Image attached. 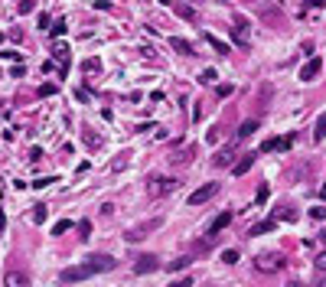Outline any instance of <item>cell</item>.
Segmentation results:
<instances>
[{
	"instance_id": "cell-27",
	"label": "cell",
	"mask_w": 326,
	"mask_h": 287,
	"mask_svg": "<svg viewBox=\"0 0 326 287\" xmlns=\"http://www.w3.org/2000/svg\"><path fill=\"white\" fill-rule=\"evenodd\" d=\"M82 69H85V72H98V69H101V62H98V59H85V62H82Z\"/></svg>"
},
{
	"instance_id": "cell-28",
	"label": "cell",
	"mask_w": 326,
	"mask_h": 287,
	"mask_svg": "<svg viewBox=\"0 0 326 287\" xmlns=\"http://www.w3.org/2000/svg\"><path fill=\"white\" fill-rule=\"evenodd\" d=\"M310 215H313L316 222H323V219H326V206H313V209H310Z\"/></svg>"
},
{
	"instance_id": "cell-6",
	"label": "cell",
	"mask_w": 326,
	"mask_h": 287,
	"mask_svg": "<svg viewBox=\"0 0 326 287\" xmlns=\"http://www.w3.org/2000/svg\"><path fill=\"white\" fill-rule=\"evenodd\" d=\"M157 268H160V261H157L154 255H140L137 264H134V274H154Z\"/></svg>"
},
{
	"instance_id": "cell-31",
	"label": "cell",
	"mask_w": 326,
	"mask_h": 287,
	"mask_svg": "<svg viewBox=\"0 0 326 287\" xmlns=\"http://www.w3.org/2000/svg\"><path fill=\"white\" fill-rule=\"evenodd\" d=\"M215 95H219V98H228V95H232V85H219Z\"/></svg>"
},
{
	"instance_id": "cell-12",
	"label": "cell",
	"mask_w": 326,
	"mask_h": 287,
	"mask_svg": "<svg viewBox=\"0 0 326 287\" xmlns=\"http://www.w3.org/2000/svg\"><path fill=\"white\" fill-rule=\"evenodd\" d=\"M320 69H323V62L313 56V59H310V62H307V66L300 69V78H303V82H313V78L320 75Z\"/></svg>"
},
{
	"instance_id": "cell-22",
	"label": "cell",
	"mask_w": 326,
	"mask_h": 287,
	"mask_svg": "<svg viewBox=\"0 0 326 287\" xmlns=\"http://www.w3.org/2000/svg\"><path fill=\"white\" fill-rule=\"evenodd\" d=\"M69 229H72V222L62 219V222H56V225H52V235H62V232H69Z\"/></svg>"
},
{
	"instance_id": "cell-32",
	"label": "cell",
	"mask_w": 326,
	"mask_h": 287,
	"mask_svg": "<svg viewBox=\"0 0 326 287\" xmlns=\"http://www.w3.org/2000/svg\"><path fill=\"white\" fill-rule=\"evenodd\" d=\"M170 287H192V277H180V281H173Z\"/></svg>"
},
{
	"instance_id": "cell-40",
	"label": "cell",
	"mask_w": 326,
	"mask_h": 287,
	"mask_svg": "<svg viewBox=\"0 0 326 287\" xmlns=\"http://www.w3.org/2000/svg\"><path fill=\"white\" fill-rule=\"evenodd\" d=\"M0 43H4V33H0Z\"/></svg>"
},
{
	"instance_id": "cell-17",
	"label": "cell",
	"mask_w": 326,
	"mask_h": 287,
	"mask_svg": "<svg viewBox=\"0 0 326 287\" xmlns=\"http://www.w3.org/2000/svg\"><path fill=\"white\" fill-rule=\"evenodd\" d=\"M313 137L316 140H326V111L316 118V128H313Z\"/></svg>"
},
{
	"instance_id": "cell-34",
	"label": "cell",
	"mask_w": 326,
	"mask_h": 287,
	"mask_svg": "<svg viewBox=\"0 0 326 287\" xmlns=\"http://www.w3.org/2000/svg\"><path fill=\"white\" fill-rule=\"evenodd\" d=\"M261 202H268V186H261V190H258V206Z\"/></svg>"
},
{
	"instance_id": "cell-20",
	"label": "cell",
	"mask_w": 326,
	"mask_h": 287,
	"mask_svg": "<svg viewBox=\"0 0 326 287\" xmlns=\"http://www.w3.org/2000/svg\"><path fill=\"white\" fill-rule=\"evenodd\" d=\"M232 163V150H219L215 154V167H228Z\"/></svg>"
},
{
	"instance_id": "cell-38",
	"label": "cell",
	"mask_w": 326,
	"mask_h": 287,
	"mask_svg": "<svg viewBox=\"0 0 326 287\" xmlns=\"http://www.w3.org/2000/svg\"><path fill=\"white\" fill-rule=\"evenodd\" d=\"M320 196H323V199H326V186H323V190H320Z\"/></svg>"
},
{
	"instance_id": "cell-35",
	"label": "cell",
	"mask_w": 326,
	"mask_h": 287,
	"mask_svg": "<svg viewBox=\"0 0 326 287\" xmlns=\"http://www.w3.org/2000/svg\"><path fill=\"white\" fill-rule=\"evenodd\" d=\"M23 72H26V69H23V62H20V66H13L10 75H13V78H23Z\"/></svg>"
},
{
	"instance_id": "cell-5",
	"label": "cell",
	"mask_w": 326,
	"mask_h": 287,
	"mask_svg": "<svg viewBox=\"0 0 326 287\" xmlns=\"http://www.w3.org/2000/svg\"><path fill=\"white\" fill-rule=\"evenodd\" d=\"M215 193H219V183H206L202 190H196V193L189 196V206H202V202H209Z\"/></svg>"
},
{
	"instance_id": "cell-24",
	"label": "cell",
	"mask_w": 326,
	"mask_h": 287,
	"mask_svg": "<svg viewBox=\"0 0 326 287\" xmlns=\"http://www.w3.org/2000/svg\"><path fill=\"white\" fill-rule=\"evenodd\" d=\"M49 183H56V176H39V179H33V186H36V190H46Z\"/></svg>"
},
{
	"instance_id": "cell-19",
	"label": "cell",
	"mask_w": 326,
	"mask_h": 287,
	"mask_svg": "<svg viewBox=\"0 0 326 287\" xmlns=\"http://www.w3.org/2000/svg\"><path fill=\"white\" fill-rule=\"evenodd\" d=\"M78 238H82V241H88V238H92V222H88V219H82V222H78Z\"/></svg>"
},
{
	"instance_id": "cell-9",
	"label": "cell",
	"mask_w": 326,
	"mask_h": 287,
	"mask_svg": "<svg viewBox=\"0 0 326 287\" xmlns=\"http://www.w3.org/2000/svg\"><path fill=\"white\" fill-rule=\"evenodd\" d=\"M4 287H30V274L26 271H7Z\"/></svg>"
},
{
	"instance_id": "cell-8",
	"label": "cell",
	"mask_w": 326,
	"mask_h": 287,
	"mask_svg": "<svg viewBox=\"0 0 326 287\" xmlns=\"http://www.w3.org/2000/svg\"><path fill=\"white\" fill-rule=\"evenodd\" d=\"M176 186H180V183H176L173 176H160V179H157V186H150V196H166V193H173Z\"/></svg>"
},
{
	"instance_id": "cell-29",
	"label": "cell",
	"mask_w": 326,
	"mask_h": 287,
	"mask_svg": "<svg viewBox=\"0 0 326 287\" xmlns=\"http://www.w3.org/2000/svg\"><path fill=\"white\" fill-rule=\"evenodd\" d=\"M199 82H215V69H206V72H202V75H199Z\"/></svg>"
},
{
	"instance_id": "cell-21",
	"label": "cell",
	"mask_w": 326,
	"mask_h": 287,
	"mask_svg": "<svg viewBox=\"0 0 326 287\" xmlns=\"http://www.w3.org/2000/svg\"><path fill=\"white\" fill-rule=\"evenodd\" d=\"M186 264H189V258H176V261H170V264H166V271H170V274H176V271H183Z\"/></svg>"
},
{
	"instance_id": "cell-16",
	"label": "cell",
	"mask_w": 326,
	"mask_h": 287,
	"mask_svg": "<svg viewBox=\"0 0 326 287\" xmlns=\"http://www.w3.org/2000/svg\"><path fill=\"white\" fill-rule=\"evenodd\" d=\"M170 46H173L176 52H183V56H192V43H186V39H176V36H173Z\"/></svg>"
},
{
	"instance_id": "cell-36",
	"label": "cell",
	"mask_w": 326,
	"mask_h": 287,
	"mask_svg": "<svg viewBox=\"0 0 326 287\" xmlns=\"http://www.w3.org/2000/svg\"><path fill=\"white\" fill-rule=\"evenodd\" d=\"M316 268H320V271H326V251H323L320 258H316Z\"/></svg>"
},
{
	"instance_id": "cell-37",
	"label": "cell",
	"mask_w": 326,
	"mask_h": 287,
	"mask_svg": "<svg viewBox=\"0 0 326 287\" xmlns=\"http://www.w3.org/2000/svg\"><path fill=\"white\" fill-rule=\"evenodd\" d=\"M4 229H7V215H4V209H0V235H4Z\"/></svg>"
},
{
	"instance_id": "cell-33",
	"label": "cell",
	"mask_w": 326,
	"mask_h": 287,
	"mask_svg": "<svg viewBox=\"0 0 326 287\" xmlns=\"http://www.w3.org/2000/svg\"><path fill=\"white\" fill-rule=\"evenodd\" d=\"M33 7H36V4H33V0H23V4H20V13H30Z\"/></svg>"
},
{
	"instance_id": "cell-3",
	"label": "cell",
	"mask_w": 326,
	"mask_h": 287,
	"mask_svg": "<svg viewBox=\"0 0 326 287\" xmlns=\"http://www.w3.org/2000/svg\"><path fill=\"white\" fill-rule=\"evenodd\" d=\"M160 225H163V219H160V215H157V219H147V222H140L137 229H131L124 238H127V241H140V238L147 235V232H154V229H160Z\"/></svg>"
},
{
	"instance_id": "cell-15",
	"label": "cell",
	"mask_w": 326,
	"mask_h": 287,
	"mask_svg": "<svg viewBox=\"0 0 326 287\" xmlns=\"http://www.w3.org/2000/svg\"><path fill=\"white\" fill-rule=\"evenodd\" d=\"M274 229V219H264V222H254V225L248 229V235H264V232Z\"/></svg>"
},
{
	"instance_id": "cell-1",
	"label": "cell",
	"mask_w": 326,
	"mask_h": 287,
	"mask_svg": "<svg viewBox=\"0 0 326 287\" xmlns=\"http://www.w3.org/2000/svg\"><path fill=\"white\" fill-rule=\"evenodd\" d=\"M118 264L111 255H88L82 264H75V268H66L62 274H59V281L62 284H78V281H88L92 274H98V271H111V268Z\"/></svg>"
},
{
	"instance_id": "cell-13",
	"label": "cell",
	"mask_w": 326,
	"mask_h": 287,
	"mask_svg": "<svg viewBox=\"0 0 326 287\" xmlns=\"http://www.w3.org/2000/svg\"><path fill=\"white\" fill-rule=\"evenodd\" d=\"M173 13H176V16H183V20H189V23H196V20H199V13L192 10L189 4H173Z\"/></svg>"
},
{
	"instance_id": "cell-7",
	"label": "cell",
	"mask_w": 326,
	"mask_h": 287,
	"mask_svg": "<svg viewBox=\"0 0 326 287\" xmlns=\"http://www.w3.org/2000/svg\"><path fill=\"white\" fill-rule=\"evenodd\" d=\"M290 144H294V137H268L261 144V154H271V150H287Z\"/></svg>"
},
{
	"instance_id": "cell-14",
	"label": "cell",
	"mask_w": 326,
	"mask_h": 287,
	"mask_svg": "<svg viewBox=\"0 0 326 287\" xmlns=\"http://www.w3.org/2000/svg\"><path fill=\"white\" fill-rule=\"evenodd\" d=\"M202 39H206L209 46H212V49L219 52V56H228V43H222L219 36H212V33H202Z\"/></svg>"
},
{
	"instance_id": "cell-18",
	"label": "cell",
	"mask_w": 326,
	"mask_h": 287,
	"mask_svg": "<svg viewBox=\"0 0 326 287\" xmlns=\"http://www.w3.org/2000/svg\"><path fill=\"white\" fill-rule=\"evenodd\" d=\"M254 131H258V121H245L242 128H238V140H245V137H251Z\"/></svg>"
},
{
	"instance_id": "cell-25",
	"label": "cell",
	"mask_w": 326,
	"mask_h": 287,
	"mask_svg": "<svg viewBox=\"0 0 326 287\" xmlns=\"http://www.w3.org/2000/svg\"><path fill=\"white\" fill-rule=\"evenodd\" d=\"M222 261H225V264H235V261H238V251H235V248L222 251Z\"/></svg>"
},
{
	"instance_id": "cell-10",
	"label": "cell",
	"mask_w": 326,
	"mask_h": 287,
	"mask_svg": "<svg viewBox=\"0 0 326 287\" xmlns=\"http://www.w3.org/2000/svg\"><path fill=\"white\" fill-rule=\"evenodd\" d=\"M254 160H258V154H245L242 160H235V163H232V173H235V176H245V173L254 167Z\"/></svg>"
},
{
	"instance_id": "cell-26",
	"label": "cell",
	"mask_w": 326,
	"mask_h": 287,
	"mask_svg": "<svg viewBox=\"0 0 326 287\" xmlns=\"http://www.w3.org/2000/svg\"><path fill=\"white\" fill-rule=\"evenodd\" d=\"M66 52H69V49L62 46V43H56V46H52V56H56L59 62H66Z\"/></svg>"
},
{
	"instance_id": "cell-30",
	"label": "cell",
	"mask_w": 326,
	"mask_h": 287,
	"mask_svg": "<svg viewBox=\"0 0 326 287\" xmlns=\"http://www.w3.org/2000/svg\"><path fill=\"white\" fill-rule=\"evenodd\" d=\"M46 219V206H36V212H33V222H42Z\"/></svg>"
},
{
	"instance_id": "cell-2",
	"label": "cell",
	"mask_w": 326,
	"mask_h": 287,
	"mask_svg": "<svg viewBox=\"0 0 326 287\" xmlns=\"http://www.w3.org/2000/svg\"><path fill=\"white\" fill-rule=\"evenodd\" d=\"M254 268H258L261 274H274V271H280V268H284V258H280L277 251H264V255L254 258Z\"/></svg>"
},
{
	"instance_id": "cell-23",
	"label": "cell",
	"mask_w": 326,
	"mask_h": 287,
	"mask_svg": "<svg viewBox=\"0 0 326 287\" xmlns=\"http://www.w3.org/2000/svg\"><path fill=\"white\" fill-rule=\"evenodd\" d=\"M49 33L56 36V39H59V36H66V23H62V20H56V23L49 26Z\"/></svg>"
},
{
	"instance_id": "cell-39",
	"label": "cell",
	"mask_w": 326,
	"mask_h": 287,
	"mask_svg": "<svg viewBox=\"0 0 326 287\" xmlns=\"http://www.w3.org/2000/svg\"><path fill=\"white\" fill-rule=\"evenodd\" d=\"M320 238H323V241H326V229H323V232H320Z\"/></svg>"
},
{
	"instance_id": "cell-11",
	"label": "cell",
	"mask_w": 326,
	"mask_h": 287,
	"mask_svg": "<svg viewBox=\"0 0 326 287\" xmlns=\"http://www.w3.org/2000/svg\"><path fill=\"white\" fill-rule=\"evenodd\" d=\"M228 225H232V212H219L215 219H212V225H209V238H212V235H219V232H222V229H228Z\"/></svg>"
},
{
	"instance_id": "cell-4",
	"label": "cell",
	"mask_w": 326,
	"mask_h": 287,
	"mask_svg": "<svg viewBox=\"0 0 326 287\" xmlns=\"http://www.w3.org/2000/svg\"><path fill=\"white\" fill-rule=\"evenodd\" d=\"M232 36H235V43H238L242 49H245V46H251V33H248V20H245V16H235Z\"/></svg>"
}]
</instances>
